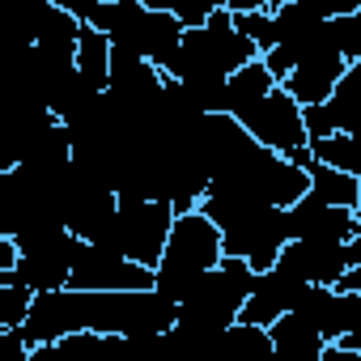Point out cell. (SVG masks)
I'll return each mask as SVG.
<instances>
[{
  "mask_svg": "<svg viewBox=\"0 0 361 361\" xmlns=\"http://www.w3.org/2000/svg\"><path fill=\"white\" fill-rule=\"evenodd\" d=\"M226 247H221V230L196 209L188 217H178L166 243V255L157 264V289L170 302H183L213 268H221Z\"/></svg>",
  "mask_w": 361,
  "mask_h": 361,
  "instance_id": "6da1fadb",
  "label": "cell"
},
{
  "mask_svg": "<svg viewBox=\"0 0 361 361\" xmlns=\"http://www.w3.org/2000/svg\"><path fill=\"white\" fill-rule=\"evenodd\" d=\"M255 289V272L247 259L226 255L221 268H213L183 302H178V327H196V331H230L243 319V306Z\"/></svg>",
  "mask_w": 361,
  "mask_h": 361,
  "instance_id": "7a4b0ae2",
  "label": "cell"
},
{
  "mask_svg": "<svg viewBox=\"0 0 361 361\" xmlns=\"http://www.w3.org/2000/svg\"><path fill=\"white\" fill-rule=\"evenodd\" d=\"M174 221L178 213L161 200H123L119 204V255L157 272Z\"/></svg>",
  "mask_w": 361,
  "mask_h": 361,
  "instance_id": "3957f363",
  "label": "cell"
},
{
  "mask_svg": "<svg viewBox=\"0 0 361 361\" xmlns=\"http://www.w3.org/2000/svg\"><path fill=\"white\" fill-rule=\"evenodd\" d=\"M68 289H81V293H145V289H157V272L140 268V264H132L115 251L81 243Z\"/></svg>",
  "mask_w": 361,
  "mask_h": 361,
  "instance_id": "277c9868",
  "label": "cell"
},
{
  "mask_svg": "<svg viewBox=\"0 0 361 361\" xmlns=\"http://www.w3.org/2000/svg\"><path fill=\"white\" fill-rule=\"evenodd\" d=\"M238 123L251 132V140H255L259 149H272V153H281V157H289V153H298V149H310L302 106H298L281 85H276L259 106H251Z\"/></svg>",
  "mask_w": 361,
  "mask_h": 361,
  "instance_id": "5b68a950",
  "label": "cell"
},
{
  "mask_svg": "<svg viewBox=\"0 0 361 361\" xmlns=\"http://www.w3.org/2000/svg\"><path fill=\"white\" fill-rule=\"evenodd\" d=\"M85 331V293L81 289H56V293H35L30 319L22 327V340L30 348L39 344H60L68 336Z\"/></svg>",
  "mask_w": 361,
  "mask_h": 361,
  "instance_id": "8992f818",
  "label": "cell"
},
{
  "mask_svg": "<svg viewBox=\"0 0 361 361\" xmlns=\"http://www.w3.org/2000/svg\"><path fill=\"white\" fill-rule=\"evenodd\" d=\"M285 226H289V243H323V247H344L361 234V217L353 209H331L310 192L293 209H285Z\"/></svg>",
  "mask_w": 361,
  "mask_h": 361,
  "instance_id": "52a82bcc",
  "label": "cell"
},
{
  "mask_svg": "<svg viewBox=\"0 0 361 361\" xmlns=\"http://www.w3.org/2000/svg\"><path fill=\"white\" fill-rule=\"evenodd\" d=\"M306 289H310V285H306L302 276H293L289 268L276 264L272 272H259V276H255V289H251V298H247L238 323H247V327H264V331H268L276 319H285V314L298 310V302H302Z\"/></svg>",
  "mask_w": 361,
  "mask_h": 361,
  "instance_id": "ba28073f",
  "label": "cell"
},
{
  "mask_svg": "<svg viewBox=\"0 0 361 361\" xmlns=\"http://www.w3.org/2000/svg\"><path fill=\"white\" fill-rule=\"evenodd\" d=\"M268 336H272V348H276L281 361H319V357L327 353V340H323L302 314L276 319V323L268 327Z\"/></svg>",
  "mask_w": 361,
  "mask_h": 361,
  "instance_id": "9c48e42d",
  "label": "cell"
},
{
  "mask_svg": "<svg viewBox=\"0 0 361 361\" xmlns=\"http://www.w3.org/2000/svg\"><path fill=\"white\" fill-rule=\"evenodd\" d=\"M111 56H115L111 39H106L102 30H94V26H81L77 73H81V81H85L90 90H98V94H106V90H111Z\"/></svg>",
  "mask_w": 361,
  "mask_h": 361,
  "instance_id": "30bf717a",
  "label": "cell"
},
{
  "mask_svg": "<svg viewBox=\"0 0 361 361\" xmlns=\"http://www.w3.org/2000/svg\"><path fill=\"white\" fill-rule=\"evenodd\" d=\"M306 174H310V196H314V200H323V204H331V209H353V213H357L361 178L340 174V170H331V166H323V161H310Z\"/></svg>",
  "mask_w": 361,
  "mask_h": 361,
  "instance_id": "8fae6325",
  "label": "cell"
},
{
  "mask_svg": "<svg viewBox=\"0 0 361 361\" xmlns=\"http://www.w3.org/2000/svg\"><path fill=\"white\" fill-rule=\"evenodd\" d=\"M272 90H276V77L268 73V64H264V60L247 64L243 73H234V77H230V115H234V119H243V115H247L251 106H259Z\"/></svg>",
  "mask_w": 361,
  "mask_h": 361,
  "instance_id": "7c38bea8",
  "label": "cell"
},
{
  "mask_svg": "<svg viewBox=\"0 0 361 361\" xmlns=\"http://www.w3.org/2000/svg\"><path fill=\"white\" fill-rule=\"evenodd\" d=\"M327 115H331V123H336L340 136L361 132V64H348L344 81L336 85V94L327 102Z\"/></svg>",
  "mask_w": 361,
  "mask_h": 361,
  "instance_id": "4fadbf2b",
  "label": "cell"
},
{
  "mask_svg": "<svg viewBox=\"0 0 361 361\" xmlns=\"http://www.w3.org/2000/svg\"><path fill=\"white\" fill-rule=\"evenodd\" d=\"M234 26L259 47V56H268V51L281 43V35H276V18H272V5H264V9H247V13H234Z\"/></svg>",
  "mask_w": 361,
  "mask_h": 361,
  "instance_id": "5bb4252c",
  "label": "cell"
},
{
  "mask_svg": "<svg viewBox=\"0 0 361 361\" xmlns=\"http://www.w3.org/2000/svg\"><path fill=\"white\" fill-rule=\"evenodd\" d=\"M35 306V289L26 285H0V331H22Z\"/></svg>",
  "mask_w": 361,
  "mask_h": 361,
  "instance_id": "9a60e30c",
  "label": "cell"
},
{
  "mask_svg": "<svg viewBox=\"0 0 361 361\" xmlns=\"http://www.w3.org/2000/svg\"><path fill=\"white\" fill-rule=\"evenodd\" d=\"M331 35H336L340 56H344L348 64H361V18H357V9L331 18Z\"/></svg>",
  "mask_w": 361,
  "mask_h": 361,
  "instance_id": "2e32d148",
  "label": "cell"
},
{
  "mask_svg": "<svg viewBox=\"0 0 361 361\" xmlns=\"http://www.w3.org/2000/svg\"><path fill=\"white\" fill-rule=\"evenodd\" d=\"M0 361H30V344L22 331H0Z\"/></svg>",
  "mask_w": 361,
  "mask_h": 361,
  "instance_id": "e0dca14e",
  "label": "cell"
},
{
  "mask_svg": "<svg viewBox=\"0 0 361 361\" xmlns=\"http://www.w3.org/2000/svg\"><path fill=\"white\" fill-rule=\"evenodd\" d=\"M319 361H361V353H353V348H344V344H327V353H323Z\"/></svg>",
  "mask_w": 361,
  "mask_h": 361,
  "instance_id": "ac0fdd59",
  "label": "cell"
},
{
  "mask_svg": "<svg viewBox=\"0 0 361 361\" xmlns=\"http://www.w3.org/2000/svg\"><path fill=\"white\" fill-rule=\"evenodd\" d=\"M30 361H64V357H60V344H39L30 348Z\"/></svg>",
  "mask_w": 361,
  "mask_h": 361,
  "instance_id": "d6986e66",
  "label": "cell"
},
{
  "mask_svg": "<svg viewBox=\"0 0 361 361\" xmlns=\"http://www.w3.org/2000/svg\"><path fill=\"white\" fill-rule=\"evenodd\" d=\"M336 289H344V293H361V268H353V272H348Z\"/></svg>",
  "mask_w": 361,
  "mask_h": 361,
  "instance_id": "ffe728a7",
  "label": "cell"
},
{
  "mask_svg": "<svg viewBox=\"0 0 361 361\" xmlns=\"http://www.w3.org/2000/svg\"><path fill=\"white\" fill-rule=\"evenodd\" d=\"M340 344H344V348H353V353H361V327H357V331H353V336H344V340H340Z\"/></svg>",
  "mask_w": 361,
  "mask_h": 361,
  "instance_id": "44dd1931",
  "label": "cell"
},
{
  "mask_svg": "<svg viewBox=\"0 0 361 361\" xmlns=\"http://www.w3.org/2000/svg\"><path fill=\"white\" fill-rule=\"evenodd\" d=\"M357 217H361V200H357Z\"/></svg>",
  "mask_w": 361,
  "mask_h": 361,
  "instance_id": "7402d4cb",
  "label": "cell"
},
{
  "mask_svg": "<svg viewBox=\"0 0 361 361\" xmlns=\"http://www.w3.org/2000/svg\"><path fill=\"white\" fill-rule=\"evenodd\" d=\"M357 18H361V5H357Z\"/></svg>",
  "mask_w": 361,
  "mask_h": 361,
  "instance_id": "603a6c76",
  "label": "cell"
}]
</instances>
